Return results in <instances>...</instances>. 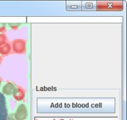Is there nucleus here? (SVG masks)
I'll return each mask as SVG.
<instances>
[{"label": "nucleus", "instance_id": "nucleus-1", "mask_svg": "<svg viewBox=\"0 0 127 120\" xmlns=\"http://www.w3.org/2000/svg\"><path fill=\"white\" fill-rule=\"evenodd\" d=\"M124 9L122 1H97L96 10L105 11H120Z\"/></svg>", "mask_w": 127, "mask_h": 120}, {"label": "nucleus", "instance_id": "nucleus-2", "mask_svg": "<svg viewBox=\"0 0 127 120\" xmlns=\"http://www.w3.org/2000/svg\"><path fill=\"white\" fill-rule=\"evenodd\" d=\"M27 42L22 38H16L11 42V50L16 54H25L26 52Z\"/></svg>", "mask_w": 127, "mask_h": 120}, {"label": "nucleus", "instance_id": "nucleus-7", "mask_svg": "<svg viewBox=\"0 0 127 120\" xmlns=\"http://www.w3.org/2000/svg\"><path fill=\"white\" fill-rule=\"evenodd\" d=\"M11 43L9 42L5 43L3 45L0 47V54L1 56H6L10 54L11 52Z\"/></svg>", "mask_w": 127, "mask_h": 120}, {"label": "nucleus", "instance_id": "nucleus-8", "mask_svg": "<svg viewBox=\"0 0 127 120\" xmlns=\"http://www.w3.org/2000/svg\"><path fill=\"white\" fill-rule=\"evenodd\" d=\"M7 42H8V38H7L6 35L4 33H0V47Z\"/></svg>", "mask_w": 127, "mask_h": 120}, {"label": "nucleus", "instance_id": "nucleus-3", "mask_svg": "<svg viewBox=\"0 0 127 120\" xmlns=\"http://www.w3.org/2000/svg\"><path fill=\"white\" fill-rule=\"evenodd\" d=\"M14 116L16 120H26L28 116L27 106L24 103L18 105L16 111L14 113Z\"/></svg>", "mask_w": 127, "mask_h": 120}, {"label": "nucleus", "instance_id": "nucleus-13", "mask_svg": "<svg viewBox=\"0 0 127 120\" xmlns=\"http://www.w3.org/2000/svg\"><path fill=\"white\" fill-rule=\"evenodd\" d=\"M1 62H2V57H1V56H0V64H1Z\"/></svg>", "mask_w": 127, "mask_h": 120}, {"label": "nucleus", "instance_id": "nucleus-12", "mask_svg": "<svg viewBox=\"0 0 127 120\" xmlns=\"http://www.w3.org/2000/svg\"><path fill=\"white\" fill-rule=\"evenodd\" d=\"M1 84H2V79H1V78L0 77V88H1Z\"/></svg>", "mask_w": 127, "mask_h": 120}, {"label": "nucleus", "instance_id": "nucleus-10", "mask_svg": "<svg viewBox=\"0 0 127 120\" xmlns=\"http://www.w3.org/2000/svg\"><path fill=\"white\" fill-rule=\"evenodd\" d=\"M6 30V24L0 23V33H4V32Z\"/></svg>", "mask_w": 127, "mask_h": 120}, {"label": "nucleus", "instance_id": "nucleus-6", "mask_svg": "<svg viewBox=\"0 0 127 120\" xmlns=\"http://www.w3.org/2000/svg\"><path fill=\"white\" fill-rule=\"evenodd\" d=\"M6 99L2 93L0 92V120H3L4 116H6Z\"/></svg>", "mask_w": 127, "mask_h": 120}, {"label": "nucleus", "instance_id": "nucleus-5", "mask_svg": "<svg viewBox=\"0 0 127 120\" xmlns=\"http://www.w3.org/2000/svg\"><path fill=\"white\" fill-rule=\"evenodd\" d=\"M15 87H16V85L14 83L11 82H7L2 87V90H1L2 94L3 95H7V96L12 95Z\"/></svg>", "mask_w": 127, "mask_h": 120}, {"label": "nucleus", "instance_id": "nucleus-4", "mask_svg": "<svg viewBox=\"0 0 127 120\" xmlns=\"http://www.w3.org/2000/svg\"><path fill=\"white\" fill-rule=\"evenodd\" d=\"M12 96L16 101H22L26 96V91L21 86H16L12 94Z\"/></svg>", "mask_w": 127, "mask_h": 120}, {"label": "nucleus", "instance_id": "nucleus-11", "mask_svg": "<svg viewBox=\"0 0 127 120\" xmlns=\"http://www.w3.org/2000/svg\"><path fill=\"white\" fill-rule=\"evenodd\" d=\"M7 120H16L14 116V114H10L7 117Z\"/></svg>", "mask_w": 127, "mask_h": 120}, {"label": "nucleus", "instance_id": "nucleus-9", "mask_svg": "<svg viewBox=\"0 0 127 120\" xmlns=\"http://www.w3.org/2000/svg\"><path fill=\"white\" fill-rule=\"evenodd\" d=\"M19 24H17V23H12V24H9V26L10 28L12 30H17L18 29L19 27L20 26Z\"/></svg>", "mask_w": 127, "mask_h": 120}]
</instances>
